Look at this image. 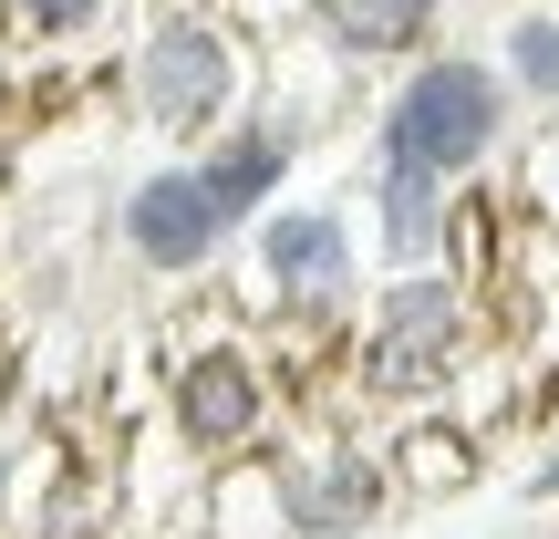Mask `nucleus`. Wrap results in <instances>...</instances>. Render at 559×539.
I'll return each mask as SVG.
<instances>
[{
    "label": "nucleus",
    "mask_w": 559,
    "mask_h": 539,
    "mask_svg": "<svg viewBox=\"0 0 559 539\" xmlns=\"http://www.w3.org/2000/svg\"><path fill=\"white\" fill-rule=\"evenodd\" d=\"M270 415H280V363L239 321H207L166 353V395H156V425L187 467H228V457H260L270 446Z\"/></svg>",
    "instance_id": "nucleus-4"
},
{
    "label": "nucleus",
    "mask_w": 559,
    "mask_h": 539,
    "mask_svg": "<svg viewBox=\"0 0 559 539\" xmlns=\"http://www.w3.org/2000/svg\"><path fill=\"white\" fill-rule=\"evenodd\" d=\"M115 11L124 0H0V32L32 42V52H73V42H94Z\"/></svg>",
    "instance_id": "nucleus-13"
},
{
    "label": "nucleus",
    "mask_w": 559,
    "mask_h": 539,
    "mask_svg": "<svg viewBox=\"0 0 559 539\" xmlns=\"http://www.w3.org/2000/svg\"><path fill=\"white\" fill-rule=\"evenodd\" d=\"M300 42L342 62V73H394L425 42H445V0H300Z\"/></svg>",
    "instance_id": "nucleus-10"
},
{
    "label": "nucleus",
    "mask_w": 559,
    "mask_h": 539,
    "mask_svg": "<svg viewBox=\"0 0 559 539\" xmlns=\"http://www.w3.org/2000/svg\"><path fill=\"white\" fill-rule=\"evenodd\" d=\"M519 488H528V499H539V508H559V425L539 436V467H519Z\"/></svg>",
    "instance_id": "nucleus-14"
},
{
    "label": "nucleus",
    "mask_w": 559,
    "mask_h": 539,
    "mask_svg": "<svg viewBox=\"0 0 559 539\" xmlns=\"http://www.w3.org/2000/svg\"><path fill=\"white\" fill-rule=\"evenodd\" d=\"M487 342V291L466 270H383L373 301H353L342 321V384L383 415H415V405H456V384L477 374Z\"/></svg>",
    "instance_id": "nucleus-1"
},
{
    "label": "nucleus",
    "mask_w": 559,
    "mask_h": 539,
    "mask_svg": "<svg viewBox=\"0 0 559 539\" xmlns=\"http://www.w3.org/2000/svg\"><path fill=\"white\" fill-rule=\"evenodd\" d=\"M187 166L207 177V198L228 208V219H260L270 198H290V177H300V156H311V125L300 115H280V104H239V115L218 125V136H198V145H177Z\"/></svg>",
    "instance_id": "nucleus-8"
},
{
    "label": "nucleus",
    "mask_w": 559,
    "mask_h": 539,
    "mask_svg": "<svg viewBox=\"0 0 559 539\" xmlns=\"http://www.w3.org/2000/svg\"><path fill=\"white\" fill-rule=\"evenodd\" d=\"M383 467H394V488H404V499H436V488L456 499V488H477L487 446H477V425H466L456 405H415V425L383 446Z\"/></svg>",
    "instance_id": "nucleus-11"
},
{
    "label": "nucleus",
    "mask_w": 559,
    "mask_h": 539,
    "mask_svg": "<svg viewBox=\"0 0 559 539\" xmlns=\"http://www.w3.org/2000/svg\"><path fill=\"white\" fill-rule=\"evenodd\" d=\"M104 229H115V260L135 280H156V291H198V280H218V260L239 249V219L207 198V177L187 156L135 166V177L115 187V219Z\"/></svg>",
    "instance_id": "nucleus-6"
},
{
    "label": "nucleus",
    "mask_w": 559,
    "mask_h": 539,
    "mask_svg": "<svg viewBox=\"0 0 559 539\" xmlns=\"http://www.w3.org/2000/svg\"><path fill=\"white\" fill-rule=\"evenodd\" d=\"M11 73H21V42L0 32V104H11Z\"/></svg>",
    "instance_id": "nucleus-16"
},
{
    "label": "nucleus",
    "mask_w": 559,
    "mask_h": 539,
    "mask_svg": "<svg viewBox=\"0 0 559 539\" xmlns=\"http://www.w3.org/2000/svg\"><path fill=\"white\" fill-rule=\"evenodd\" d=\"M11 519H21V457H11V436H0V539H11Z\"/></svg>",
    "instance_id": "nucleus-15"
},
{
    "label": "nucleus",
    "mask_w": 559,
    "mask_h": 539,
    "mask_svg": "<svg viewBox=\"0 0 559 539\" xmlns=\"http://www.w3.org/2000/svg\"><path fill=\"white\" fill-rule=\"evenodd\" d=\"M487 62H498V83L519 94V115H559V0H508Z\"/></svg>",
    "instance_id": "nucleus-12"
},
{
    "label": "nucleus",
    "mask_w": 559,
    "mask_h": 539,
    "mask_svg": "<svg viewBox=\"0 0 559 539\" xmlns=\"http://www.w3.org/2000/svg\"><path fill=\"white\" fill-rule=\"evenodd\" d=\"M239 249H249V312H270L280 332H342L353 321L362 249L332 198H270L239 229Z\"/></svg>",
    "instance_id": "nucleus-5"
},
{
    "label": "nucleus",
    "mask_w": 559,
    "mask_h": 539,
    "mask_svg": "<svg viewBox=\"0 0 559 539\" xmlns=\"http://www.w3.org/2000/svg\"><path fill=\"white\" fill-rule=\"evenodd\" d=\"M508 145H519V94L498 83V62H487L477 42H425V52L394 62V83H383L362 166H415V177L477 187Z\"/></svg>",
    "instance_id": "nucleus-2"
},
{
    "label": "nucleus",
    "mask_w": 559,
    "mask_h": 539,
    "mask_svg": "<svg viewBox=\"0 0 559 539\" xmlns=\"http://www.w3.org/2000/svg\"><path fill=\"white\" fill-rule=\"evenodd\" d=\"M249 83H260V52H249L239 11H218V0H166L135 32V52H124V115L156 145H198L249 104Z\"/></svg>",
    "instance_id": "nucleus-3"
},
{
    "label": "nucleus",
    "mask_w": 559,
    "mask_h": 539,
    "mask_svg": "<svg viewBox=\"0 0 559 539\" xmlns=\"http://www.w3.org/2000/svg\"><path fill=\"white\" fill-rule=\"evenodd\" d=\"M445 11H487V0H445Z\"/></svg>",
    "instance_id": "nucleus-17"
},
{
    "label": "nucleus",
    "mask_w": 559,
    "mask_h": 539,
    "mask_svg": "<svg viewBox=\"0 0 559 539\" xmlns=\"http://www.w3.org/2000/svg\"><path fill=\"white\" fill-rule=\"evenodd\" d=\"M362 219H373V260L383 270H456V219L466 187L415 177V166H362Z\"/></svg>",
    "instance_id": "nucleus-9"
},
{
    "label": "nucleus",
    "mask_w": 559,
    "mask_h": 539,
    "mask_svg": "<svg viewBox=\"0 0 559 539\" xmlns=\"http://www.w3.org/2000/svg\"><path fill=\"white\" fill-rule=\"evenodd\" d=\"M394 508H404V488L383 467V446H362V436H311L290 457H270L280 539H373Z\"/></svg>",
    "instance_id": "nucleus-7"
}]
</instances>
